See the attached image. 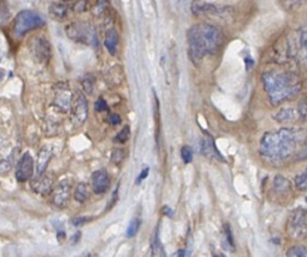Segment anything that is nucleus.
Instances as JSON below:
<instances>
[{
    "instance_id": "f257e3e1",
    "label": "nucleus",
    "mask_w": 307,
    "mask_h": 257,
    "mask_svg": "<svg viewBox=\"0 0 307 257\" xmlns=\"http://www.w3.org/2000/svg\"><path fill=\"white\" fill-rule=\"evenodd\" d=\"M188 55L193 64H200L208 54L217 53L223 43V33L216 25L198 23L187 32Z\"/></svg>"
},
{
    "instance_id": "f03ea898",
    "label": "nucleus",
    "mask_w": 307,
    "mask_h": 257,
    "mask_svg": "<svg viewBox=\"0 0 307 257\" xmlns=\"http://www.w3.org/2000/svg\"><path fill=\"white\" fill-rule=\"evenodd\" d=\"M262 83L264 91L267 92L270 97L271 104L275 107L294 98L302 89V83L299 75L296 73L283 72V70H270L263 73Z\"/></svg>"
},
{
    "instance_id": "7ed1b4c3",
    "label": "nucleus",
    "mask_w": 307,
    "mask_h": 257,
    "mask_svg": "<svg viewBox=\"0 0 307 257\" xmlns=\"http://www.w3.org/2000/svg\"><path fill=\"white\" fill-rule=\"evenodd\" d=\"M296 145V131L285 127L263 134L259 143V153L268 161H283L294 154Z\"/></svg>"
},
{
    "instance_id": "20e7f679",
    "label": "nucleus",
    "mask_w": 307,
    "mask_h": 257,
    "mask_svg": "<svg viewBox=\"0 0 307 257\" xmlns=\"http://www.w3.org/2000/svg\"><path fill=\"white\" fill-rule=\"evenodd\" d=\"M44 19L38 13L32 10H23L16 15L14 20V34L16 37H23L32 30L43 27Z\"/></svg>"
},
{
    "instance_id": "39448f33",
    "label": "nucleus",
    "mask_w": 307,
    "mask_h": 257,
    "mask_svg": "<svg viewBox=\"0 0 307 257\" xmlns=\"http://www.w3.org/2000/svg\"><path fill=\"white\" fill-rule=\"evenodd\" d=\"M67 35L72 41L78 42L83 44H93L97 42L96 29L92 24L87 22H77L72 23L65 29Z\"/></svg>"
},
{
    "instance_id": "423d86ee",
    "label": "nucleus",
    "mask_w": 307,
    "mask_h": 257,
    "mask_svg": "<svg viewBox=\"0 0 307 257\" xmlns=\"http://www.w3.org/2000/svg\"><path fill=\"white\" fill-rule=\"evenodd\" d=\"M307 118V102L301 101L296 107H285L277 110L273 119L281 124H292L299 121H306Z\"/></svg>"
},
{
    "instance_id": "0eeeda50",
    "label": "nucleus",
    "mask_w": 307,
    "mask_h": 257,
    "mask_svg": "<svg viewBox=\"0 0 307 257\" xmlns=\"http://www.w3.org/2000/svg\"><path fill=\"white\" fill-rule=\"evenodd\" d=\"M191 9L195 15L208 16V18L214 19H227V16L232 14L231 6L216 5V4L205 3V1H193Z\"/></svg>"
},
{
    "instance_id": "6e6552de",
    "label": "nucleus",
    "mask_w": 307,
    "mask_h": 257,
    "mask_svg": "<svg viewBox=\"0 0 307 257\" xmlns=\"http://www.w3.org/2000/svg\"><path fill=\"white\" fill-rule=\"evenodd\" d=\"M70 112H72V121L75 127L83 126L84 122L87 121L88 117V102L84 94L78 92L73 98L72 107H70Z\"/></svg>"
},
{
    "instance_id": "1a4fd4ad",
    "label": "nucleus",
    "mask_w": 307,
    "mask_h": 257,
    "mask_svg": "<svg viewBox=\"0 0 307 257\" xmlns=\"http://www.w3.org/2000/svg\"><path fill=\"white\" fill-rule=\"evenodd\" d=\"M70 195H72V182L69 180L61 181L51 190V204L58 208H65L69 205Z\"/></svg>"
},
{
    "instance_id": "9d476101",
    "label": "nucleus",
    "mask_w": 307,
    "mask_h": 257,
    "mask_svg": "<svg viewBox=\"0 0 307 257\" xmlns=\"http://www.w3.org/2000/svg\"><path fill=\"white\" fill-rule=\"evenodd\" d=\"M73 102V93L68 84L61 83L54 88V100L53 105L59 112L67 113L70 110Z\"/></svg>"
},
{
    "instance_id": "9b49d317",
    "label": "nucleus",
    "mask_w": 307,
    "mask_h": 257,
    "mask_svg": "<svg viewBox=\"0 0 307 257\" xmlns=\"http://www.w3.org/2000/svg\"><path fill=\"white\" fill-rule=\"evenodd\" d=\"M30 49L35 60L42 64H47L51 58V46L46 37H34L30 44Z\"/></svg>"
},
{
    "instance_id": "f8f14e48",
    "label": "nucleus",
    "mask_w": 307,
    "mask_h": 257,
    "mask_svg": "<svg viewBox=\"0 0 307 257\" xmlns=\"http://www.w3.org/2000/svg\"><path fill=\"white\" fill-rule=\"evenodd\" d=\"M289 230L292 237L302 239L307 236V212L297 209L291 214L289 220Z\"/></svg>"
},
{
    "instance_id": "ddd939ff",
    "label": "nucleus",
    "mask_w": 307,
    "mask_h": 257,
    "mask_svg": "<svg viewBox=\"0 0 307 257\" xmlns=\"http://www.w3.org/2000/svg\"><path fill=\"white\" fill-rule=\"evenodd\" d=\"M34 174V158L32 153L25 152L20 157L15 169V177L18 182H27Z\"/></svg>"
},
{
    "instance_id": "4468645a",
    "label": "nucleus",
    "mask_w": 307,
    "mask_h": 257,
    "mask_svg": "<svg viewBox=\"0 0 307 257\" xmlns=\"http://www.w3.org/2000/svg\"><path fill=\"white\" fill-rule=\"evenodd\" d=\"M110 187V177L105 169H98L92 174V190L97 195H103Z\"/></svg>"
},
{
    "instance_id": "2eb2a0df",
    "label": "nucleus",
    "mask_w": 307,
    "mask_h": 257,
    "mask_svg": "<svg viewBox=\"0 0 307 257\" xmlns=\"http://www.w3.org/2000/svg\"><path fill=\"white\" fill-rule=\"evenodd\" d=\"M32 188L35 192L39 193V195L47 196L53 190V180H51L49 176H47L46 173L40 174V176H38L37 178L33 181Z\"/></svg>"
},
{
    "instance_id": "dca6fc26",
    "label": "nucleus",
    "mask_w": 307,
    "mask_h": 257,
    "mask_svg": "<svg viewBox=\"0 0 307 257\" xmlns=\"http://www.w3.org/2000/svg\"><path fill=\"white\" fill-rule=\"evenodd\" d=\"M53 157V148L49 146H44L40 150L39 155H38V163H37V173L38 176L46 173V168L48 163L51 162V158Z\"/></svg>"
},
{
    "instance_id": "f3484780",
    "label": "nucleus",
    "mask_w": 307,
    "mask_h": 257,
    "mask_svg": "<svg viewBox=\"0 0 307 257\" xmlns=\"http://www.w3.org/2000/svg\"><path fill=\"white\" fill-rule=\"evenodd\" d=\"M118 43H119V34L117 33V30L114 28H109L105 33L104 38V46L107 48V51H109V54L115 55L118 48Z\"/></svg>"
},
{
    "instance_id": "a211bd4d",
    "label": "nucleus",
    "mask_w": 307,
    "mask_h": 257,
    "mask_svg": "<svg viewBox=\"0 0 307 257\" xmlns=\"http://www.w3.org/2000/svg\"><path fill=\"white\" fill-rule=\"evenodd\" d=\"M202 153L208 158H214V159H222V155L217 151L216 146H214V141L211 137H206L202 141Z\"/></svg>"
},
{
    "instance_id": "6ab92c4d",
    "label": "nucleus",
    "mask_w": 307,
    "mask_h": 257,
    "mask_svg": "<svg viewBox=\"0 0 307 257\" xmlns=\"http://www.w3.org/2000/svg\"><path fill=\"white\" fill-rule=\"evenodd\" d=\"M91 197V187L88 183H78L74 190V200L79 204H84Z\"/></svg>"
},
{
    "instance_id": "aec40b11",
    "label": "nucleus",
    "mask_w": 307,
    "mask_h": 257,
    "mask_svg": "<svg viewBox=\"0 0 307 257\" xmlns=\"http://www.w3.org/2000/svg\"><path fill=\"white\" fill-rule=\"evenodd\" d=\"M49 13L53 18L58 19V20H61V19H65L68 16V13H69V8L65 5V3H53L51 6H49Z\"/></svg>"
},
{
    "instance_id": "412c9836",
    "label": "nucleus",
    "mask_w": 307,
    "mask_h": 257,
    "mask_svg": "<svg viewBox=\"0 0 307 257\" xmlns=\"http://www.w3.org/2000/svg\"><path fill=\"white\" fill-rule=\"evenodd\" d=\"M105 81L110 84V86H119L123 82V70L120 67H113L108 70L107 75H105Z\"/></svg>"
},
{
    "instance_id": "4be33fe9",
    "label": "nucleus",
    "mask_w": 307,
    "mask_h": 257,
    "mask_svg": "<svg viewBox=\"0 0 307 257\" xmlns=\"http://www.w3.org/2000/svg\"><path fill=\"white\" fill-rule=\"evenodd\" d=\"M108 8H109V1L108 0H96V3L91 6V10L96 18H102V16L105 15Z\"/></svg>"
},
{
    "instance_id": "5701e85b",
    "label": "nucleus",
    "mask_w": 307,
    "mask_h": 257,
    "mask_svg": "<svg viewBox=\"0 0 307 257\" xmlns=\"http://www.w3.org/2000/svg\"><path fill=\"white\" fill-rule=\"evenodd\" d=\"M278 3L286 11H295L307 5V0H278Z\"/></svg>"
},
{
    "instance_id": "b1692460",
    "label": "nucleus",
    "mask_w": 307,
    "mask_h": 257,
    "mask_svg": "<svg viewBox=\"0 0 307 257\" xmlns=\"http://www.w3.org/2000/svg\"><path fill=\"white\" fill-rule=\"evenodd\" d=\"M223 246L224 249L235 251V239H233V233L231 230V226L228 223L224 225V236H223Z\"/></svg>"
},
{
    "instance_id": "393cba45",
    "label": "nucleus",
    "mask_w": 307,
    "mask_h": 257,
    "mask_svg": "<svg viewBox=\"0 0 307 257\" xmlns=\"http://www.w3.org/2000/svg\"><path fill=\"white\" fill-rule=\"evenodd\" d=\"M273 185H275L276 191H277V192H280V193L289 192L290 188H291V185H290L289 180H286L285 177H282V176L276 177Z\"/></svg>"
},
{
    "instance_id": "a878e982",
    "label": "nucleus",
    "mask_w": 307,
    "mask_h": 257,
    "mask_svg": "<svg viewBox=\"0 0 307 257\" xmlns=\"http://www.w3.org/2000/svg\"><path fill=\"white\" fill-rule=\"evenodd\" d=\"M286 257H307V246L305 245L292 246L286 252Z\"/></svg>"
},
{
    "instance_id": "bb28decb",
    "label": "nucleus",
    "mask_w": 307,
    "mask_h": 257,
    "mask_svg": "<svg viewBox=\"0 0 307 257\" xmlns=\"http://www.w3.org/2000/svg\"><path fill=\"white\" fill-rule=\"evenodd\" d=\"M295 185L299 191H307V168L295 178Z\"/></svg>"
},
{
    "instance_id": "cd10ccee",
    "label": "nucleus",
    "mask_w": 307,
    "mask_h": 257,
    "mask_svg": "<svg viewBox=\"0 0 307 257\" xmlns=\"http://www.w3.org/2000/svg\"><path fill=\"white\" fill-rule=\"evenodd\" d=\"M139 227H141V220H139L138 217H134L133 220L131 221V223H129L128 228H127V232H126L127 237H128V239L134 237V236L137 235V232H138Z\"/></svg>"
},
{
    "instance_id": "c85d7f7f",
    "label": "nucleus",
    "mask_w": 307,
    "mask_h": 257,
    "mask_svg": "<svg viewBox=\"0 0 307 257\" xmlns=\"http://www.w3.org/2000/svg\"><path fill=\"white\" fill-rule=\"evenodd\" d=\"M82 88L87 94H92L94 91V77L88 74L82 79Z\"/></svg>"
},
{
    "instance_id": "c756f323",
    "label": "nucleus",
    "mask_w": 307,
    "mask_h": 257,
    "mask_svg": "<svg viewBox=\"0 0 307 257\" xmlns=\"http://www.w3.org/2000/svg\"><path fill=\"white\" fill-rule=\"evenodd\" d=\"M126 158V152L123 148H114L112 152V162L115 166H120Z\"/></svg>"
},
{
    "instance_id": "7c9ffc66",
    "label": "nucleus",
    "mask_w": 307,
    "mask_h": 257,
    "mask_svg": "<svg viewBox=\"0 0 307 257\" xmlns=\"http://www.w3.org/2000/svg\"><path fill=\"white\" fill-rule=\"evenodd\" d=\"M129 137H131V128H129L128 126H126V127H123L122 131H120L119 133L115 136L114 141L117 143H120V145H123V143H126L127 141L129 140Z\"/></svg>"
},
{
    "instance_id": "2f4dec72",
    "label": "nucleus",
    "mask_w": 307,
    "mask_h": 257,
    "mask_svg": "<svg viewBox=\"0 0 307 257\" xmlns=\"http://www.w3.org/2000/svg\"><path fill=\"white\" fill-rule=\"evenodd\" d=\"M10 19V13H9L8 6L0 1V27H4Z\"/></svg>"
},
{
    "instance_id": "473e14b6",
    "label": "nucleus",
    "mask_w": 307,
    "mask_h": 257,
    "mask_svg": "<svg viewBox=\"0 0 307 257\" xmlns=\"http://www.w3.org/2000/svg\"><path fill=\"white\" fill-rule=\"evenodd\" d=\"M72 9L75 13H86L87 10L91 9V4H89L88 0H78L77 3H74Z\"/></svg>"
},
{
    "instance_id": "72a5a7b5",
    "label": "nucleus",
    "mask_w": 307,
    "mask_h": 257,
    "mask_svg": "<svg viewBox=\"0 0 307 257\" xmlns=\"http://www.w3.org/2000/svg\"><path fill=\"white\" fill-rule=\"evenodd\" d=\"M181 157L182 159H183L184 163H191L193 159L192 148L188 147V146H184V147L181 150Z\"/></svg>"
},
{
    "instance_id": "f704fd0d",
    "label": "nucleus",
    "mask_w": 307,
    "mask_h": 257,
    "mask_svg": "<svg viewBox=\"0 0 307 257\" xmlns=\"http://www.w3.org/2000/svg\"><path fill=\"white\" fill-rule=\"evenodd\" d=\"M11 164H13V161H10V159L0 161V176H5V174H8L11 168Z\"/></svg>"
},
{
    "instance_id": "c9c22d12",
    "label": "nucleus",
    "mask_w": 307,
    "mask_h": 257,
    "mask_svg": "<svg viewBox=\"0 0 307 257\" xmlns=\"http://www.w3.org/2000/svg\"><path fill=\"white\" fill-rule=\"evenodd\" d=\"M94 108H96L97 112H104V110L108 109V104L103 98H99V100L96 102Z\"/></svg>"
},
{
    "instance_id": "e433bc0d",
    "label": "nucleus",
    "mask_w": 307,
    "mask_h": 257,
    "mask_svg": "<svg viewBox=\"0 0 307 257\" xmlns=\"http://www.w3.org/2000/svg\"><path fill=\"white\" fill-rule=\"evenodd\" d=\"M91 220H92L91 217H77V218H74V220H73V225L82 226V225H84V223L89 222Z\"/></svg>"
},
{
    "instance_id": "4c0bfd02",
    "label": "nucleus",
    "mask_w": 307,
    "mask_h": 257,
    "mask_svg": "<svg viewBox=\"0 0 307 257\" xmlns=\"http://www.w3.org/2000/svg\"><path fill=\"white\" fill-rule=\"evenodd\" d=\"M148 174H150V168H148V167H145V168H143V171L141 172V174L138 176V178H137V181H136L137 185H139L142 181L146 180V178L148 177Z\"/></svg>"
},
{
    "instance_id": "58836bf2",
    "label": "nucleus",
    "mask_w": 307,
    "mask_h": 257,
    "mask_svg": "<svg viewBox=\"0 0 307 257\" xmlns=\"http://www.w3.org/2000/svg\"><path fill=\"white\" fill-rule=\"evenodd\" d=\"M302 34H301V44H302V48H304L305 53H306L307 56V30H302Z\"/></svg>"
},
{
    "instance_id": "ea45409f",
    "label": "nucleus",
    "mask_w": 307,
    "mask_h": 257,
    "mask_svg": "<svg viewBox=\"0 0 307 257\" xmlns=\"http://www.w3.org/2000/svg\"><path fill=\"white\" fill-rule=\"evenodd\" d=\"M109 122L112 126H117L120 123V117L118 114H110L109 115Z\"/></svg>"
},
{
    "instance_id": "a19ab883",
    "label": "nucleus",
    "mask_w": 307,
    "mask_h": 257,
    "mask_svg": "<svg viewBox=\"0 0 307 257\" xmlns=\"http://www.w3.org/2000/svg\"><path fill=\"white\" fill-rule=\"evenodd\" d=\"M307 158V146L305 148H302L301 152L297 154V159H306Z\"/></svg>"
},
{
    "instance_id": "79ce46f5",
    "label": "nucleus",
    "mask_w": 307,
    "mask_h": 257,
    "mask_svg": "<svg viewBox=\"0 0 307 257\" xmlns=\"http://www.w3.org/2000/svg\"><path fill=\"white\" fill-rule=\"evenodd\" d=\"M163 214H166V216H168V217H173V211H172V208L171 207H168V206H164L163 207Z\"/></svg>"
},
{
    "instance_id": "37998d69",
    "label": "nucleus",
    "mask_w": 307,
    "mask_h": 257,
    "mask_svg": "<svg viewBox=\"0 0 307 257\" xmlns=\"http://www.w3.org/2000/svg\"><path fill=\"white\" fill-rule=\"evenodd\" d=\"M245 62H246V68H247V69H251V67L254 65V60L251 59V56H246Z\"/></svg>"
},
{
    "instance_id": "c03bdc74",
    "label": "nucleus",
    "mask_w": 307,
    "mask_h": 257,
    "mask_svg": "<svg viewBox=\"0 0 307 257\" xmlns=\"http://www.w3.org/2000/svg\"><path fill=\"white\" fill-rule=\"evenodd\" d=\"M176 254H177V257H184V251H183V250H179V251H177Z\"/></svg>"
},
{
    "instance_id": "a18cd8bd",
    "label": "nucleus",
    "mask_w": 307,
    "mask_h": 257,
    "mask_svg": "<svg viewBox=\"0 0 307 257\" xmlns=\"http://www.w3.org/2000/svg\"><path fill=\"white\" fill-rule=\"evenodd\" d=\"M213 257H226V256H224V255L222 254V252H214Z\"/></svg>"
},
{
    "instance_id": "49530a36",
    "label": "nucleus",
    "mask_w": 307,
    "mask_h": 257,
    "mask_svg": "<svg viewBox=\"0 0 307 257\" xmlns=\"http://www.w3.org/2000/svg\"><path fill=\"white\" fill-rule=\"evenodd\" d=\"M63 3H68V1H72V0H61Z\"/></svg>"
},
{
    "instance_id": "de8ad7c7",
    "label": "nucleus",
    "mask_w": 307,
    "mask_h": 257,
    "mask_svg": "<svg viewBox=\"0 0 307 257\" xmlns=\"http://www.w3.org/2000/svg\"><path fill=\"white\" fill-rule=\"evenodd\" d=\"M172 257H177V254H174V255H173V256H172Z\"/></svg>"
}]
</instances>
